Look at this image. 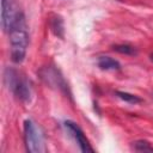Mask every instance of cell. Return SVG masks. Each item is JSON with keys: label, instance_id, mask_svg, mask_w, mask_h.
<instances>
[{"label": "cell", "instance_id": "obj_1", "mask_svg": "<svg viewBox=\"0 0 153 153\" xmlns=\"http://www.w3.org/2000/svg\"><path fill=\"white\" fill-rule=\"evenodd\" d=\"M11 43V60L14 63H22L26 56L29 47V32L23 12H18L8 30Z\"/></svg>", "mask_w": 153, "mask_h": 153}, {"label": "cell", "instance_id": "obj_2", "mask_svg": "<svg viewBox=\"0 0 153 153\" xmlns=\"http://www.w3.org/2000/svg\"><path fill=\"white\" fill-rule=\"evenodd\" d=\"M4 79L8 90H11V92L14 94L17 99H19L23 103L30 102L31 98L30 84L26 80V78L20 74V72H18L16 68L7 67L4 73Z\"/></svg>", "mask_w": 153, "mask_h": 153}, {"label": "cell", "instance_id": "obj_3", "mask_svg": "<svg viewBox=\"0 0 153 153\" xmlns=\"http://www.w3.org/2000/svg\"><path fill=\"white\" fill-rule=\"evenodd\" d=\"M24 142L26 151L30 153H41L45 151L43 134L31 120L24 122Z\"/></svg>", "mask_w": 153, "mask_h": 153}, {"label": "cell", "instance_id": "obj_4", "mask_svg": "<svg viewBox=\"0 0 153 153\" xmlns=\"http://www.w3.org/2000/svg\"><path fill=\"white\" fill-rule=\"evenodd\" d=\"M39 78L49 86L51 87H56L59 88L60 91L65 92L66 94H69L68 92V85L67 82L65 81L63 76L60 74V72L51 67V66H47V67H43L41 71H39Z\"/></svg>", "mask_w": 153, "mask_h": 153}, {"label": "cell", "instance_id": "obj_5", "mask_svg": "<svg viewBox=\"0 0 153 153\" xmlns=\"http://www.w3.org/2000/svg\"><path fill=\"white\" fill-rule=\"evenodd\" d=\"M65 127L71 133V135L74 137V140L76 141L78 146L80 147V149L82 152H93V148L91 147L87 137L85 136L84 131L80 129V127L76 123H74L72 121H66L65 122Z\"/></svg>", "mask_w": 153, "mask_h": 153}, {"label": "cell", "instance_id": "obj_6", "mask_svg": "<svg viewBox=\"0 0 153 153\" xmlns=\"http://www.w3.org/2000/svg\"><path fill=\"white\" fill-rule=\"evenodd\" d=\"M2 5V11H1V26L4 29V31L8 32L12 22L14 20L16 16L18 14V10L16 8L13 0H2L1 1Z\"/></svg>", "mask_w": 153, "mask_h": 153}, {"label": "cell", "instance_id": "obj_7", "mask_svg": "<svg viewBox=\"0 0 153 153\" xmlns=\"http://www.w3.org/2000/svg\"><path fill=\"white\" fill-rule=\"evenodd\" d=\"M97 63L98 67L103 71H118L121 68L120 62L110 56H99Z\"/></svg>", "mask_w": 153, "mask_h": 153}, {"label": "cell", "instance_id": "obj_8", "mask_svg": "<svg viewBox=\"0 0 153 153\" xmlns=\"http://www.w3.org/2000/svg\"><path fill=\"white\" fill-rule=\"evenodd\" d=\"M50 29L51 31L57 36V37H63V20L60 16H54L51 19H50Z\"/></svg>", "mask_w": 153, "mask_h": 153}, {"label": "cell", "instance_id": "obj_9", "mask_svg": "<svg viewBox=\"0 0 153 153\" xmlns=\"http://www.w3.org/2000/svg\"><path fill=\"white\" fill-rule=\"evenodd\" d=\"M112 50L120 54H124V55H136L137 50L136 48H134L133 45L129 44H115L112 45Z\"/></svg>", "mask_w": 153, "mask_h": 153}, {"label": "cell", "instance_id": "obj_10", "mask_svg": "<svg viewBox=\"0 0 153 153\" xmlns=\"http://www.w3.org/2000/svg\"><path fill=\"white\" fill-rule=\"evenodd\" d=\"M116 96H117L120 99H122V100H124V102H127V103H129V104H137V103L141 102V98H140V97H137V96H135V94H131V93H128V92L116 91Z\"/></svg>", "mask_w": 153, "mask_h": 153}, {"label": "cell", "instance_id": "obj_11", "mask_svg": "<svg viewBox=\"0 0 153 153\" xmlns=\"http://www.w3.org/2000/svg\"><path fill=\"white\" fill-rule=\"evenodd\" d=\"M131 143L133 149L136 152H153V146H151V143L145 140H137Z\"/></svg>", "mask_w": 153, "mask_h": 153}, {"label": "cell", "instance_id": "obj_12", "mask_svg": "<svg viewBox=\"0 0 153 153\" xmlns=\"http://www.w3.org/2000/svg\"><path fill=\"white\" fill-rule=\"evenodd\" d=\"M149 57H151V60L153 61V54H151V56H149Z\"/></svg>", "mask_w": 153, "mask_h": 153}]
</instances>
